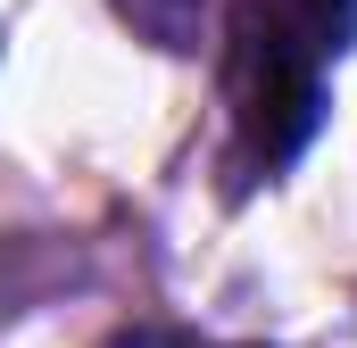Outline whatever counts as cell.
Returning a JSON list of instances; mask_svg holds the SVG:
<instances>
[{"instance_id":"6da1fadb","label":"cell","mask_w":357,"mask_h":348,"mask_svg":"<svg viewBox=\"0 0 357 348\" xmlns=\"http://www.w3.org/2000/svg\"><path fill=\"white\" fill-rule=\"evenodd\" d=\"M225 108H233V150H241V166L258 182H274L316 141V125H324V58L274 17L266 0L233 8V33H225Z\"/></svg>"},{"instance_id":"7a4b0ae2","label":"cell","mask_w":357,"mask_h":348,"mask_svg":"<svg viewBox=\"0 0 357 348\" xmlns=\"http://www.w3.org/2000/svg\"><path fill=\"white\" fill-rule=\"evenodd\" d=\"M274 17L333 67L341 50H349V33H357V0H274Z\"/></svg>"},{"instance_id":"3957f363","label":"cell","mask_w":357,"mask_h":348,"mask_svg":"<svg viewBox=\"0 0 357 348\" xmlns=\"http://www.w3.org/2000/svg\"><path fill=\"white\" fill-rule=\"evenodd\" d=\"M150 50H199V8L208 0H108Z\"/></svg>"},{"instance_id":"277c9868","label":"cell","mask_w":357,"mask_h":348,"mask_svg":"<svg viewBox=\"0 0 357 348\" xmlns=\"http://www.w3.org/2000/svg\"><path fill=\"white\" fill-rule=\"evenodd\" d=\"M108 348H208V340H191V332H167V324H142V332H116Z\"/></svg>"}]
</instances>
